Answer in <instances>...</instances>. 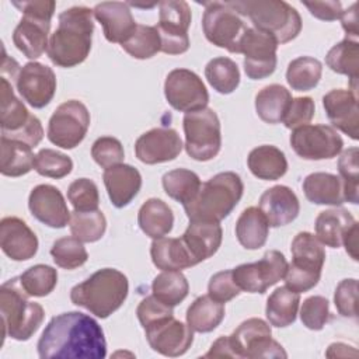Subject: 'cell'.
I'll return each mask as SVG.
<instances>
[{"label": "cell", "instance_id": "17", "mask_svg": "<svg viewBox=\"0 0 359 359\" xmlns=\"http://www.w3.org/2000/svg\"><path fill=\"white\" fill-rule=\"evenodd\" d=\"M278 45L272 35L248 27L240 42V53L244 55V72L248 79L261 80L275 72Z\"/></svg>", "mask_w": 359, "mask_h": 359}, {"label": "cell", "instance_id": "56", "mask_svg": "<svg viewBox=\"0 0 359 359\" xmlns=\"http://www.w3.org/2000/svg\"><path fill=\"white\" fill-rule=\"evenodd\" d=\"M240 289L233 279L231 269L215 273L208 285V294L220 303H227L240 294Z\"/></svg>", "mask_w": 359, "mask_h": 359}, {"label": "cell", "instance_id": "43", "mask_svg": "<svg viewBox=\"0 0 359 359\" xmlns=\"http://www.w3.org/2000/svg\"><path fill=\"white\" fill-rule=\"evenodd\" d=\"M205 77L213 90L220 94H231L240 84V70L237 63L224 56L209 60L205 67Z\"/></svg>", "mask_w": 359, "mask_h": 359}, {"label": "cell", "instance_id": "40", "mask_svg": "<svg viewBox=\"0 0 359 359\" xmlns=\"http://www.w3.org/2000/svg\"><path fill=\"white\" fill-rule=\"evenodd\" d=\"M163 188L174 201L187 205L198 194L202 182L196 172L187 168H175L163 175Z\"/></svg>", "mask_w": 359, "mask_h": 359}, {"label": "cell", "instance_id": "54", "mask_svg": "<svg viewBox=\"0 0 359 359\" xmlns=\"http://www.w3.org/2000/svg\"><path fill=\"white\" fill-rule=\"evenodd\" d=\"M314 101L311 97L293 98L282 122L287 129H296L307 125L314 116Z\"/></svg>", "mask_w": 359, "mask_h": 359}, {"label": "cell", "instance_id": "45", "mask_svg": "<svg viewBox=\"0 0 359 359\" xmlns=\"http://www.w3.org/2000/svg\"><path fill=\"white\" fill-rule=\"evenodd\" d=\"M122 49L135 59H150L161 50V41L156 27L137 24L130 38L123 42Z\"/></svg>", "mask_w": 359, "mask_h": 359}, {"label": "cell", "instance_id": "59", "mask_svg": "<svg viewBox=\"0 0 359 359\" xmlns=\"http://www.w3.org/2000/svg\"><path fill=\"white\" fill-rule=\"evenodd\" d=\"M356 3H353L349 8H346L345 11H342L341 15V22H342V28L346 32V38L349 39H356L359 35L358 31V11H356Z\"/></svg>", "mask_w": 359, "mask_h": 359}, {"label": "cell", "instance_id": "58", "mask_svg": "<svg viewBox=\"0 0 359 359\" xmlns=\"http://www.w3.org/2000/svg\"><path fill=\"white\" fill-rule=\"evenodd\" d=\"M4 137L21 140V142L28 143L31 147H35V146L39 144V142H41L42 137H43L42 123H41V121H39L35 115H32L31 119H29V122H28L21 130H18L17 133L4 136Z\"/></svg>", "mask_w": 359, "mask_h": 359}, {"label": "cell", "instance_id": "37", "mask_svg": "<svg viewBox=\"0 0 359 359\" xmlns=\"http://www.w3.org/2000/svg\"><path fill=\"white\" fill-rule=\"evenodd\" d=\"M325 65L335 73L348 76L351 90L356 93L359 76V43L358 39L345 38L334 45L325 55Z\"/></svg>", "mask_w": 359, "mask_h": 359}, {"label": "cell", "instance_id": "21", "mask_svg": "<svg viewBox=\"0 0 359 359\" xmlns=\"http://www.w3.org/2000/svg\"><path fill=\"white\" fill-rule=\"evenodd\" d=\"M32 216L52 229H63L70 222V212L62 192L49 184L36 185L28 198Z\"/></svg>", "mask_w": 359, "mask_h": 359}, {"label": "cell", "instance_id": "57", "mask_svg": "<svg viewBox=\"0 0 359 359\" xmlns=\"http://www.w3.org/2000/svg\"><path fill=\"white\" fill-rule=\"evenodd\" d=\"M304 7L310 14L321 21H335L342 15V4L339 1H304Z\"/></svg>", "mask_w": 359, "mask_h": 359}, {"label": "cell", "instance_id": "26", "mask_svg": "<svg viewBox=\"0 0 359 359\" xmlns=\"http://www.w3.org/2000/svg\"><path fill=\"white\" fill-rule=\"evenodd\" d=\"M223 230L217 222L189 220V226L181 236L195 265L210 258L220 247Z\"/></svg>", "mask_w": 359, "mask_h": 359}, {"label": "cell", "instance_id": "60", "mask_svg": "<svg viewBox=\"0 0 359 359\" xmlns=\"http://www.w3.org/2000/svg\"><path fill=\"white\" fill-rule=\"evenodd\" d=\"M342 244L345 245L346 252L352 257V259L358 261V222H355L344 234Z\"/></svg>", "mask_w": 359, "mask_h": 359}, {"label": "cell", "instance_id": "5", "mask_svg": "<svg viewBox=\"0 0 359 359\" xmlns=\"http://www.w3.org/2000/svg\"><path fill=\"white\" fill-rule=\"evenodd\" d=\"M252 27L272 35L278 43L293 41L302 31V18L294 7L282 0H231L227 1Z\"/></svg>", "mask_w": 359, "mask_h": 359}, {"label": "cell", "instance_id": "39", "mask_svg": "<svg viewBox=\"0 0 359 359\" xmlns=\"http://www.w3.org/2000/svg\"><path fill=\"white\" fill-rule=\"evenodd\" d=\"M224 318V306L209 294L196 297L187 310V324L195 332H210Z\"/></svg>", "mask_w": 359, "mask_h": 359}, {"label": "cell", "instance_id": "27", "mask_svg": "<svg viewBox=\"0 0 359 359\" xmlns=\"http://www.w3.org/2000/svg\"><path fill=\"white\" fill-rule=\"evenodd\" d=\"M102 180L111 203L118 209L129 205L142 187L140 172L123 163L105 168Z\"/></svg>", "mask_w": 359, "mask_h": 359}, {"label": "cell", "instance_id": "12", "mask_svg": "<svg viewBox=\"0 0 359 359\" xmlns=\"http://www.w3.org/2000/svg\"><path fill=\"white\" fill-rule=\"evenodd\" d=\"M90 128V112L77 100L60 104L48 123V139L62 149H74L87 135Z\"/></svg>", "mask_w": 359, "mask_h": 359}, {"label": "cell", "instance_id": "44", "mask_svg": "<svg viewBox=\"0 0 359 359\" xmlns=\"http://www.w3.org/2000/svg\"><path fill=\"white\" fill-rule=\"evenodd\" d=\"M70 231L72 234L83 243L98 241L107 230V219L101 210L79 212L70 213Z\"/></svg>", "mask_w": 359, "mask_h": 359}, {"label": "cell", "instance_id": "35", "mask_svg": "<svg viewBox=\"0 0 359 359\" xmlns=\"http://www.w3.org/2000/svg\"><path fill=\"white\" fill-rule=\"evenodd\" d=\"M1 107H0V126L1 136H8L21 130L31 119V114L20 98L14 95L13 83L1 76Z\"/></svg>", "mask_w": 359, "mask_h": 359}, {"label": "cell", "instance_id": "24", "mask_svg": "<svg viewBox=\"0 0 359 359\" xmlns=\"http://www.w3.org/2000/svg\"><path fill=\"white\" fill-rule=\"evenodd\" d=\"M94 17L102 25L108 42L123 43L136 29V21L129 4L122 1H102L93 10Z\"/></svg>", "mask_w": 359, "mask_h": 359}, {"label": "cell", "instance_id": "6", "mask_svg": "<svg viewBox=\"0 0 359 359\" xmlns=\"http://www.w3.org/2000/svg\"><path fill=\"white\" fill-rule=\"evenodd\" d=\"M20 276L4 282L0 287V313L3 335L15 341H28L43 321L45 311L36 302L28 300Z\"/></svg>", "mask_w": 359, "mask_h": 359}, {"label": "cell", "instance_id": "23", "mask_svg": "<svg viewBox=\"0 0 359 359\" xmlns=\"http://www.w3.org/2000/svg\"><path fill=\"white\" fill-rule=\"evenodd\" d=\"M0 247L13 261H27L36 254L38 238L24 220L7 216L0 222Z\"/></svg>", "mask_w": 359, "mask_h": 359}, {"label": "cell", "instance_id": "34", "mask_svg": "<svg viewBox=\"0 0 359 359\" xmlns=\"http://www.w3.org/2000/svg\"><path fill=\"white\" fill-rule=\"evenodd\" d=\"M268 233L269 224L259 208L244 209L236 222V237L247 250L261 248L266 243Z\"/></svg>", "mask_w": 359, "mask_h": 359}, {"label": "cell", "instance_id": "48", "mask_svg": "<svg viewBox=\"0 0 359 359\" xmlns=\"http://www.w3.org/2000/svg\"><path fill=\"white\" fill-rule=\"evenodd\" d=\"M358 147H351L342 151L338 160V171L339 178L344 187V198L345 202H351L356 205L359 202L358 192V180H359V165H358Z\"/></svg>", "mask_w": 359, "mask_h": 359}, {"label": "cell", "instance_id": "10", "mask_svg": "<svg viewBox=\"0 0 359 359\" xmlns=\"http://www.w3.org/2000/svg\"><path fill=\"white\" fill-rule=\"evenodd\" d=\"M202 29L206 39L231 53H240V42L248 29L243 17L227 1L203 3Z\"/></svg>", "mask_w": 359, "mask_h": 359}, {"label": "cell", "instance_id": "22", "mask_svg": "<svg viewBox=\"0 0 359 359\" xmlns=\"http://www.w3.org/2000/svg\"><path fill=\"white\" fill-rule=\"evenodd\" d=\"M323 107L334 128L353 140L359 139V108L355 91L334 88L323 97Z\"/></svg>", "mask_w": 359, "mask_h": 359}, {"label": "cell", "instance_id": "25", "mask_svg": "<svg viewBox=\"0 0 359 359\" xmlns=\"http://www.w3.org/2000/svg\"><path fill=\"white\" fill-rule=\"evenodd\" d=\"M259 210L266 217L269 227H280L292 223L300 212L296 194L286 185L268 188L259 198Z\"/></svg>", "mask_w": 359, "mask_h": 359}, {"label": "cell", "instance_id": "33", "mask_svg": "<svg viewBox=\"0 0 359 359\" xmlns=\"http://www.w3.org/2000/svg\"><path fill=\"white\" fill-rule=\"evenodd\" d=\"M0 144V172L3 175L21 177L34 168L35 156L28 143L1 136Z\"/></svg>", "mask_w": 359, "mask_h": 359}, {"label": "cell", "instance_id": "9", "mask_svg": "<svg viewBox=\"0 0 359 359\" xmlns=\"http://www.w3.org/2000/svg\"><path fill=\"white\" fill-rule=\"evenodd\" d=\"M185 150L196 161H209L215 158L222 147L220 121L212 108L185 114L184 119Z\"/></svg>", "mask_w": 359, "mask_h": 359}, {"label": "cell", "instance_id": "8", "mask_svg": "<svg viewBox=\"0 0 359 359\" xmlns=\"http://www.w3.org/2000/svg\"><path fill=\"white\" fill-rule=\"evenodd\" d=\"M292 262L287 264L285 286L304 293L313 289L320 278L325 262V251L321 241L309 231H300L292 241Z\"/></svg>", "mask_w": 359, "mask_h": 359}, {"label": "cell", "instance_id": "4", "mask_svg": "<svg viewBox=\"0 0 359 359\" xmlns=\"http://www.w3.org/2000/svg\"><path fill=\"white\" fill-rule=\"evenodd\" d=\"M244 192V184L238 174L224 171L203 182L196 196L184 210L189 220L220 222L237 206Z\"/></svg>", "mask_w": 359, "mask_h": 359}, {"label": "cell", "instance_id": "13", "mask_svg": "<svg viewBox=\"0 0 359 359\" xmlns=\"http://www.w3.org/2000/svg\"><path fill=\"white\" fill-rule=\"evenodd\" d=\"M191 18L189 4L184 0H164L158 3V24L156 28L161 41V52L181 55L188 50Z\"/></svg>", "mask_w": 359, "mask_h": 359}, {"label": "cell", "instance_id": "14", "mask_svg": "<svg viewBox=\"0 0 359 359\" xmlns=\"http://www.w3.org/2000/svg\"><path fill=\"white\" fill-rule=\"evenodd\" d=\"M286 269L287 261L285 255L278 250H269L259 261L241 264L231 269V273L240 290L262 294L268 287L283 279Z\"/></svg>", "mask_w": 359, "mask_h": 359}, {"label": "cell", "instance_id": "18", "mask_svg": "<svg viewBox=\"0 0 359 359\" xmlns=\"http://www.w3.org/2000/svg\"><path fill=\"white\" fill-rule=\"evenodd\" d=\"M15 87L32 108H43L48 105L56 93L55 72L39 62H28L17 76Z\"/></svg>", "mask_w": 359, "mask_h": 359}, {"label": "cell", "instance_id": "16", "mask_svg": "<svg viewBox=\"0 0 359 359\" xmlns=\"http://www.w3.org/2000/svg\"><path fill=\"white\" fill-rule=\"evenodd\" d=\"M290 146L304 160H325L338 156L344 142L332 126L307 123L293 129Z\"/></svg>", "mask_w": 359, "mask_h": 359}, {"label": "cell", "instance_id": "20", "mask_svg": "<svg viewBox=\"0 0 359 359\" xmlns=\"http://www.w3.org/2000/svg\"><path fill=\"white\" fill-rule=\"evenodd\" d=\"M184 144L171 128H154L140 135L135 143V154L144 164L167 163L178 157Z\"/></svg>", "mask_w": 359, "mask_h": 359}, {"label": "cell", "instance_id": "32", "mask_svg": "<svg viewBox=\"0 0 359 359\" xmlns=\"http://www.w3.org/2000/svg\"><path fill=\"white\" fill-rule=\"evenodd\" d=\"M137 223L140 230L154 238H161L172 230L174 215L171 208L161 199L150 198L139 209Z\"/></svg>", "mask_w": 359, "mask_h": 359}, {"label": "cell", "instance_id": "41", "mask_svg": "<svg viewBox=\"0 0 359 359\" xmlns=\"http://www.w3.org/2000/svg\"><path fill=\"white\" fill-rule=\"evenodd\" d=\"M151 292L156 299L174 307L188 296L189 285L181 271H163L153 279Z\"/></svg>", "mask_w": 359, "mask_h": 359}, {"label": "cell", "instance_id": "2", "mask_svg": "<svg viewBox=\"0 0 359 359\" xmlns=\"http://www.w3.org/2000/svg\"><path fill=\"white\" fill-rule=\"evenodd\" d=\"M57 20V28L49 38L48 57L59 67H74L83 63L91 50L93 10L74 6L62 11Z\"/></svg>", "mask_w": 359, "mask_h": 359}, {"label": "cell", "instance_id": "31", "mask_svg": "<svg viewBox=\"0 0 359 359\" xmlns=\"http://www.w3.org/2000/svg\"><path fill=\"white\" fill-rule=\"evenodd\" d=\"M153 264L161 271H181L194 266V261L181 237L154 238L150 247Z\"/></svg>", "mask_w": 359, "mask_h": 359}, {"label": "cell", "instance_id": "38", "mask_svg": "<svg viewBox=\"0 0 359 359\" xmlns=\"http://www.w3.org/2000/svg\"><path fill=\"white\" fill-rule=\"evenodd\" d=\"M300 303V294L287 286H280L275 289L268 300L265 307V316L271 325L283 328L296 321L297 310Z\"/></svg>", "mask_w": 359, "mask_h": 359}, {"label": "cell", "instance_id": "30", "mask_svg": "<svg viewBox=\"0 0 359 359\" xmlns=\"http://www.w3.org/2000/svg\"><path fill=\"white\" fill-rule=\"evenodd\" d=\"M353 216L342 208H334L320 212L316 219V237L331 248H339L346 230L355 223Z\"/></svg>", "mask_w": 359, "mask_h": 359}, {"label": "cell", "instance_id": "7", "mask_svg": "<svg viewBox=\"0 0 359 359\" xmlns=\"http://www.w3.org/2000/svg\"><path fill=\"white\" fill-rule=\"evenodd\" d=\"M22 13V18L13 32L15 48L28 59H38L48 50V35L56 3L53 0L13 1Z\"/></svg>", "mask_w": 359, "mask_h": 359}, {"label": "cell", "instance_id": "55", "mask_svg": "<svg viewBox=\"0 0 359 359\" xmlns=\"http://www.w3.org/2000/svg\"><path fill=\"white\" fill-rule=\"evenodd\" d=\"M136 316L144 330L167 317L174 316V311H172V307L164 304L163 302H160L158 299H156L151 294V296L144 297L139 303V306L136 309Z\"/></svg>", "mask_w": 359, "mask_h": 359}, {"label": "cell", "instance_id": "49", "mask_svg": "<svg viewBox=\"0 0 359 359\" xmlns=\"http://www.w3.org/2000/svg\"><path fill=\"white\" fill-rule=\"evenodd\" d=\"M35 171L39 175L49 178H63L73 170V161L69 156L53 150V149H42L35 156Z\"/></svg>", "mask_w": 359, "mask_h": 359}, {"label": "cell", "instance_id": "52", "mask_svg": "<svg viewBox=\"0 0 359 359\" xmlns=\"http://www.w3.org/2000/svg\"><path fill=\"white\" fill-rule=\"evenodd\" d=\"M91 157L100 167L109 168L123 161V146L116 137L101 136L91 146Z\"/></svg>", "mask_w": 359, "mask_h": 359}, {"label": "cell", "instance_id": "50", "mask_svg": "<svg viewBox=\"0 0 359 359\" xmlns=\"http://www.w3.org/2000/svg\"><path fill=\"white\" fill-rule=\"evenodd\" d=\"M67 199L73 205L74 210H97L100 203L98 188L95 182L88 178L74 180L67 188Z\"/></svg>", "mask_w": 359, "mask_h": 359}, {"label": "cell", "instance_id": "3", "mask_svg": "<svg viewBox=\"0 0 359 359\" xmlns=\"http://www.w3.org/2000/svg\"><path fill=\"white\" fill-rule=\"evenodd\" d=\"M128 278L115 268H102L94 272L70 290L73 304L88 310L98 318H107L126 300Z\"/></svg>", "mask_w": 359, "mask_h": 359}, {"label": "cell", "instance_id": "11", "mask_svg": "<svg viewBox=\"0 0 359 359\" xmlns=\"http://www.w3.org/2000/svg\"><path fill=\"white\" fill-rule=\"evenodd\" d=\"M231 358H286L283 346L272 339V331L266 321L248 318L243 321L231 335H227Z\"/></svg>", "mask_w": 359, "mask_h": 359}, {"label": "cell", "instance_id": "51", "mask_svg": "<svg viewBox=\"0 0 359 359\" xmlns=\"http://www.w3.org/2000/svg\"><path fill=\"white\" fill-rule=\"evenodd\" d=\"M303 325L313 331H320L330 320V303L324 296L307 297L300 309Z\"/></svg>", "mask_w": 359, "mask_h": 359}, {"label": "cell", "instance_id": "47", "mask_svg": "<svg viewBox=\"0 0 359 359\" xmlns=\"http://www.w3.org/2000/svg\"><path fill=\"white\" fill-rule=\"evenodd\" d=\"M50 255L55 264L63 269H76L88 259V252L83 241L72 237H62L52 244Z\"/></svg>", "mask_w": 359, "mask_h": 359}, {"label": "cell", "instance_id": "46", "mask_svg": "<svg viewBox=\"0 0 359 359\" xmlns=\"http://www.w3.org/2000/svg\"><path fill=\"white\" fill-rule=\"evenodd\" d=\"M24 290L32 297L48 296L57 283V271L53 266L38 264L20 275Z\"/></svg>", "mask_w": 359, "mask_h": 359}, {"label": "cell", "instance_id": "28", "mask_svg": "<svg viewBox=\"0 0 359 359\" xmlns=\"http://www.w3.org/2000/svg\"><path fill=\"white\" fill-rule=\"evenodd\" d=\"M303 192L311 203L341 206L345 202L339 177L330 172H313L303 180Z\"/></svg>", "mask_w": 359, "mask_h": 359}, {"label": "cell", "instance_id": "1", "mask_svg": "<svg viewBox=\"0 0 359 359\" xmlns=\"http://www.w3.org/2000/svg\"><path fill=\"white\" fill-rule=\"evenodd\" d=\"M36 348L42 359H102L107 356L101 325L80 311L55 316L45 327Z\"/></svg>", "mask_w": 359, "mask_h": 359}, {"label": "cell", "instance_id": "15", "mask_svg": "<svg viewBox=\"0 0 359 359\" xmlns=\"http://www.w3.org/2000/svg\"><path fill=\"white\" fill-rule=\"evenodd\" d=\"M167 102L180 112H194L206 108L209 93L202 79L188 69L171 70L164 81Z\"/></svg>", "mask_w": 359, "mask_h": 359}, {"label": "cell", "instance_id": "29", "mask_svg": "<svg viewBox=\"0 0 359 359\" xmlns=\"http://www.w3.org/2000/svg\"><path fill=\"white\" fill-rule=\"evenodd\" d=\"M247 164L254 177L264 181H275L287 171L285 153L272 144H262L252 149L247 157Z\"/></svg>", "mask_w": 359, "mask_h": 359}, {"label": "cell", "instance_id": "19", "mask_svg": "<svg viewBox=\"0 0 359 359\" xmlns=\"http://www.w3.org/2000/svg\"><path fill=\"white\" fill-rule=\"evenodd\" d=\"M144 335L153 351L170 358L184 355L194 342V331L174 316L144 328Z\"/></svg>", "mask_w": 359, "mask_h": 359}, {"label": "cell", "instance_id": "53", "mask_svg": "<svg viewBox=\"0 0 359 359\" xmlns=\"http://www.w3.org/2000/svg\"><path fill=\"white\" fill-rule=\"evenodd\" d=\"M356 300H358V280L353 278L342 279L335 289L334 293V303L337 311L342 317L356 318Z\"/></svg>", "mask_w": 359, "mask_h": 359}, {"label": "cell", "instance_id": "42", "mask_svg": "<svg viewBox=\"0 0 359 359\" xmlns=\"http://www.w3.org/2000/svg\"><path fill=\"white\" fill-rule=\"evenodd\" d=\"M323 73V65L311 56L293 59L286 70V81L294 91H310L317 87Z\"/></svg>", "mask_w": 359, "mask_h": 359}, {"label": "cell", "instance_id": "36", "mask_svg": "<svg viewBox=\"0 0 359 359\" xmlns=\"http://www.w3.org/2000/svg\"><path fill=\"white\" fill-rule=\"evenodd\" d=\"M292 100V94L286 87L269 84L255 95V111L264 122L275 125L282 122Z\"/></svg>", "mask_w": 359, "mask_h": 359}]
</instances>
